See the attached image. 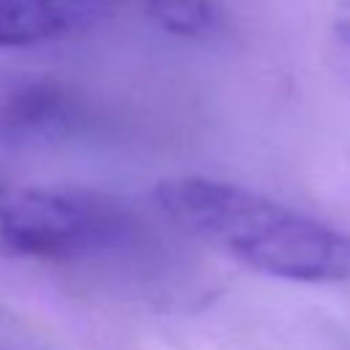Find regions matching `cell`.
<instances>
[{
    "instance_id": "3957f363",
    "label": "cell",
    "mask_w": 350,
    "mask_h": 350,
    "mask_svg": "<svg viewBox=\"0 0 350 350\" xmlns=\"http://www.w3.org/2000/svg\"><path fill=\"white\" fill-rule=\"evenodd\" d=\"M101 0H0V46H30L90 25Z\"/></svg>"
},
{
    "instance_id": "5b68a950",
    "label": "cell",
    "mask_w": 350,
    "mask_h": 350,
    "mask_svg": "<svg viewBox=\"0 0 350 350\" xmlns=\"http://www.w3.org/2000/svg\"><path fill=\"white\" fill-rule=\"evenodd\" d=\"M150 16L175 36H200L213 22L211 0H145Z\"/></svg>"
},
{
    "instance_id": "6da1fadb",
    "label": "cell",
    "mask_w": 350,
    "mask_h": 350,
    "mask_svg": "<svg viewBox=\"0 0 350 350\" xmlns=\"http://www.w3.org/2000/svg\"><path fill=\"white\" fill-rule=\"evenodd\" d=\"M159 211L243 265L304 284L350 279V235L243 186L170 178L153 191Z\"/></svg>"
},
{
    "instance_id": "8992f818",
    "label": "cell",
    "mask_w": 350,
    "mask_h": 350,
    "mask_svg": "<svg viewBox=\"0 0 350 350\" xmlns=\"http://www.w3.org/2000/svg\"><path fill=\"white\" fill-rule=\"evenodd\" d=\"M328 55L339 82L350 90V0L339 3L334 11L331 33H328Z\"/></svg>"
},
{
    "instance_id": "7a4b0ae2",
    "label": "cell",
    "mask_w": 350,
    "mask_h": 350,
    "mask_svg": "<svg viewBox=\"0 0 350 350\" xmlns=\"http://www.w3.org/2000/svg\"><path fill=\"white\" fill-rule=\"evenodd\" d=\"M131 230V216L98 194L36 186L0 194V249L8 254L63 260L112 249Z\"/></svg>"
},
{
    "instance_id": "277c9868",
    "label": "cell",
    "mask_w": 350,
    "mask_h": 350,
    "mask_svg": "<svg viewBox=\"0 0 350 350\" xmlns=\"http://www.w3.org/2000/svg\"><path fill=\"white\" fill-rule=\"evenodd\" d=\"M74 118L71 98L52 82L19 85L0 101V134L11 142L49 139Z\"/></svg>"
}]
</instances>
